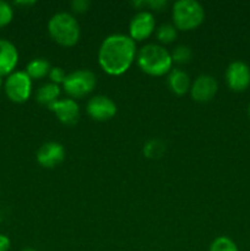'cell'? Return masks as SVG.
<instances>
[{
  "label": "cell",
  "mask_w": 250,
  "mask_h": 251,
  "mask_svg": "<svg viewBox=\"0 0 250 251\" xmlns=\"http://www.w3.org/2000/svg\"><path fill=\"white\" fill-rule=\"evenodd\" d=\"M4 90L12 102H26L32 92V78L27 75L26 71H14L5 80Z\"/></svg>",
  "instance_id": "6"
},
{
  "label": "cell",
  "mask_w": 250,
  "mask_h": 251,
  "mask_svg": "<svg viewBox=\"0 0 250 251\" xmlns=\"http://www.w3.org/2000/svg\"><path fill=\"white\" fill-rule=\"evenodd\" d=\"M16 4H22V5H28V4H34V1H17Z\"/></svg>",
  "instance_id": "25"
},
{
  "label": "cell",
  "mask_w": 250,
  "mask_h": 251,
  "mask_svg": "<svg viewBox=\"0 0 250 251\" xmlns=\"http://www.w3.org/2000/svg\"><path fill=\"white\" fill-rule=\"evenodd\" d=\"M225 81L230 90L237 92L247 90L250 85V68L240 60L232 61L225 70Z\"/></svg>",
  "instance_id": "9"
},
{
  "label": "cell",
  "mask_w": 250,
  "mask_h": 251,
  "mask_svg": "<svg viewBox=\"0 0 250 251\" xmlns=\"http://www.w3.org/2000/svg\"><path fill=\"white\" fill-rule=\"evenodd\" d=\"M48 108L66 125L76 124L80 118V107L74 98H61L51 103Z\"/></svg>",
  "instance_id": "12"
},
{
  "label": "cell",
  "mask_w": 250,
  "mask_h": 251,
  "mask_svg": "<svg viewBox=\"0 0 250 251\" xmlns=\"http://www.w3.org/2000/svg\"><path fill=\"white\" fill-rule=\"evenodd\" d=\"M208 251H239V249L228 237H218L211 243Z\"/></svg>",
  "instance_id": "19"
},
{
  "label": "cell",
  "mask_w": 250,
  "mask_h": 251,
  "mask_svg": "<svg viewBox=\"0 0 250 251\" xmlns=\"http://www.w3.org/2000/svg\"><path fill=\"white\" fill-rule=\"evenodd\" d=\"M21 251H37V250L32 249V248H25V249H22Z\"/></svg>",
  "instance_id": "26"
},
{
  "label": "cell",
  "mask_w": 250,
  "mask_h": 251,
  "mask_svg": "<svg viewBox=\"0 0 250 251\" xmlns=\"http://www.w3.org/2000/svg\"><path fill=\"white\" fill-rule=\"evenodd\" d=\"M137 65L149 75L161 76L172 70V55L164 47L149 43L141 47L137 53Z\"/></svg>",
  "instance_id": "2"
},
{
  "label": "cell",
  "mask_w": 250,
  "mask_h": 251,
  "mask_svg": "<svg viewBox=\"0 0 250 251\" xmlns=\"http://www.w3.org/2000/svg\"><path fill=\"white\" fill-rule=\"evenodd\" d=\"M19 61L16 47L7 39H0V77L14 73Z\"/></svg>",
  "instance_id": "13"
},
{
  "label": "cell",
  "mask_w": 250,
  "mask_h": 251,
  "mask_svg": "<svg viewBox=\"0 0 250 251\" xmlns=\"http://www.w3.org/2000/svg\"><path fill=\"white\" fill-rule=\"evenodd\" d=\"M172 17L176 28L189 31L202 24L205 10L196 0H178L173 5Z\"/></svg>",
  "instance_id": "4"
},
{
  "label": "cell",
  "mask_w": 250,
  "mask_h": 251,
  "mask_svg": "<svg viewBox=\"0 0 250 251\" xmlns=\"http://www.w3.org/2000/svg\"><path fill=\"white\" fill-rule=\"evenodd\" d=\"M48 32L51 38L64 47L75 46L80 38V25L73 14L55 12L48 21Z\"/></svg>",
  "instance_id": "3"
},
{
  "label": "cell",
  "mask_w": 250,
  "mask_h": 251,
  "mask_svg": "<svg viewBox=\"0 0 250 251\" xmlns=\"http://www.w3.org/2000/svg\"><path fill=\"white\" fill-rule=\"evenodd\" d=\"M248 114H249V117H250V104H249V108H248Z\"/></svg>",
  "instance_id": "27"
},
{
  "label": "cell",
  "mask_w": 250,
  "mask_h": 251,
  "mask_svg": "<svg viewBox=\"0 0 250 251\" xmlns=\"http://www.w3.org/2000/svg\"><path fill=\"white\" fill-rule=\"evenodd\" d=\"M136 43L124 33H113L105 37L98 49V63L109 75H122L134 63Z\"/></svg>",
  "instance_id": "1"
},
{
  "label": "cell",
  "mask_w": 250,
  "mask_h": 251,
  "mask_svg": "<svg viewBox=\"0 0 250 251\" xmlns=\"http://www.w3.org/2000/svg\"><path fill=\"white\" fill-rule=\"evenodd\" d=\"M97 77L95 73L88 69H78L66 75L63 88L71 98H81L93 91Z\"/></svg>",
  "instance_id": "5"
},
{
  "label": "cell",
  "mask_w": 250,
  "mask_h": 251,
  "mask_svg": "<svg viewBox=\"0 0 250 251\" xmlns=\"http://www.w3.org/2000/svg\"><path fill=\"white\" fill-rule=\"evenodd\" d=\"M90 1L88 0H73L71 1V7L76 12H85L88 10Z\"/></svg>",
  "instance_id": "23"
},
{
  "label": "cell",
  "mask_w": 250,
  "mask_h": 251,
  "mask_svg": "<svg viewBox=\"0 0 250 251\" xmlns=\"http://www.w3.org/2000/svg\"><path fill=\"white\" fill-rule=\"evenodd\" d=\"M87 113L92 119L104 122L114 117L117 113V104L108 96L96 95L88 100Z\"/></svg>",
  "instance_id": "8"
},
{
  "label": "cell",
  "mask_w": 250,
  "mask_h": 251,
  "mask_svg": "<svg viewBox=\"0 0 250 251\" xmlns=\"http://www.w3.org/2000/svg\"><path fill=\"white\" fill-rule=\"evenodd\" d=\"M1 85H2V82H1V78H0V88H1Z\"/></svg>",
  "instance_id": "28"
},
{
  "label": "cell",
  "mask_w": 250,
  "mask_h": 251,
  "mask_svg": "<svg viewBox=\"0 0 250 251\" xmlns=\"http://www.w3.org/2000/svg\"><path fill=\"white\" fill-rule=\"evenodd\" d=\"M66 75H68V74H66L65 71H64V69L60 68V66H53L48 74L49 78H50V82L56 83V85H60V83L63 85Z\"/></svg>",
  "instance_id": "22"
},
{
  "label": "cell",
  "mask_w": 250,
  "mask_h": 251,
  "mask_svg": "<svg viewBox=\"0 0 250 251\" xmlns=\"http://www.w3.org/2000/svg\"><path fill=\"white\" fill-rule=\"evenodd\" d=\"M12 17H14V10L11 5L4 0H0V28L9 25Z\"/></svg>",
  "instance_id": "20"
},
{
  "label": "cell",
  "mask_w": 250,
  "mask_h": 251,
  "mask_svg": "<svg viewBox=\"0 0 250 251\" xmlns=\"http://www.w3.org/2000/svg\"><path fill=\"white\" fill-rule=\"evenodd\" d=\"M37 161L46 168H53L65 158V149L60 142H44L37 151Z\"/></svg>",
  "instance_id": "11"
},
{
  "label": "cell",
  "mask_w": 250,
  "mask_h": 251,
  "mask_svg": "<svg viewBox=\"0 0 250 251\" xmlns=\"http://www.w3.org/2000/svg\"><path fill=\"white\" fill-rule=\"evenodd\" d=\"M163 151V145L158 141V140H152V141L147 142V145L145 146L144 152L149 158H154V157H158L159 154Z\"/></svg>",
  "instance_id": "21"
},
{
  "label": "cell",
  "mask_w": 250,
  "mask_h": 251,
  "mask_svg": "<svg viewBox=\"0 0 250 251\" xmlns=\"http://www.w3.org/2000/svg\"><path fill=\"white\" fill-rule=\"evenodd\" d=\"M168 86L176 95H184L190 91V77L181 69H172L168 75Z\"/></svg>",
  "instance_id": "14"
},
{
  "label": "cell",
  "mask_w": 250,
  "mask_h": 251,
  "mask_svg": "<svg viewBox=\"0 0 250 251\" xmlns=\"http://www.w3.org/2000/svg\"><path fill=\"white\" fill-rule=\"evenodd\" d=\"M10 239L5 234H0V251H9Z\"/></svg>",
  "instance_id": "24"
},
{
  "label": "cell",
  "mask_w": 250,
  "mask_h": 251,
  "mask_svg": "<svg viewBox=\"0 0 250 251\" xmlns=\"http://www.w3.org/2000/svg\"><path fill=\"white\" fill-rule=\"evenodd\" d=\"M218 90V82L212 75L202 74L195 78L190 86V95L198 102H208L215 97Z\"/></svg>",
  "instance_id": "10"
},
{
  "label": "cell",
  "mask_w": 250,
  "mask_h": 251,
  "mask_svg": "<svg viewBox=\"0 0 250 251\" xmlns=\"http://www.w3.org/2000/svg\"><path fill=\"white\" fill-rule=\"evenodd\" d=\"M171 55H172V60H173L174 63L186 64L190 61L191 56H193V51H191V48L189 46L180 44V46H176L175 48L173 49Z\"/></svg>",
  "instance_id": "18"
},
{
  "label": "cell",
  "mask_w": 250,
  "mask_h": 251,
  "mask_svg": "<svg viewBox=\"0 0 250 251\" xmlns=\"http://www.w3.org/2000/svg\"><path fill=\"white\" fill-rule=\"evenodd\" d=\"M154 26H156V21H154L153 14L149 10H141L136 12L130 20L129 36L134 41H142L151 36Z\"/></svg>",
  "instance_id": "7"
},
{
  "label": "cell",
  "mask_w": 250,
  "mask_h": 251,
  "mask_svg": "<svg viewBox=\"0 0 250 251\" xmlns=\"http://www.w3.org/2000/svg\"><path fill=\"white\" fill-rule=\"evenodd\" d=\"M178 28L173 24H162L157 28V38L162 43H171L176 38Z\"/></svg>",
  "instance_id": "17"
},
{
  "label": "cell",
  "mask_w": 250,
  "mask_h": 251,
  "mask_svg": "<svg viewBox=\"0 0 250 251\" xmlns=\"http://www.w3.org/2000/svg\"><path fill=\"white\" fill-rule=\"evenodd\" d=\"M51 66L49 64V61L44 58H36L33 60L29 61L26 66V73L27 75L31 78H42L44 76H47L50 71Z\"/></svg>",
  "instance_id": "16"
},
{
  "label": "cell",
  "mask_w": 250,
  "mask_h": 251,
  "mask_svg": "<svg viewBox=\"0 0 250 251\" xmlns=\"http://www.w3.org/2000/svg\"><path fill=\"white\" fill-rule=\"evenodd\" d=\"M60 92L61 90L60 87H59V85L53 82H47L43 83V85L37 90L34 97H36L37 102L41 103V104L48 105L49 107L51 103H54L55 100H59Z\"/></svg>",
  "instance_id": "15"
}]
</instances>
